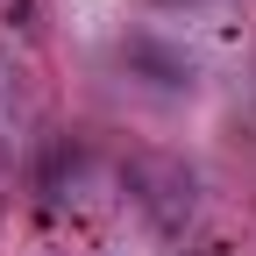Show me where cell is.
I'll return each instance as SVG.
<instances>
[{
    "label": "cell",
    "mask_w": 256,
    "mask_h": 256,
    "mask_svg": "<svg viewBox=\"0 0 256 256\" xmlns=\"http://www.w3.org/2000/svg\"><path fill=\"white\" fill-rule=\"evenodd\" d=\"M128 64H136V72H150L156 86H192V57H185V50H164V43H150V36L128 43Z\"/></svg>",
    "instance_id": "cell-1"
}]
</instances>
